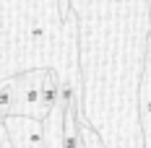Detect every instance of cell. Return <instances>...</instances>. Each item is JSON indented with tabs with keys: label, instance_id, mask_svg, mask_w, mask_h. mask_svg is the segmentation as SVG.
I'll return each instance as SVG.
<instances>
[{
	"label": "cell",
	"instance_id": "1",
	"mask_svg": "<svg viewBox=\"0 0 151 148\" xmlns=\"http://www.w3.org/2000/svg\"><path fill=\"white\" fill-rule=\"evenodd\" d=\"M47 68H31L24 73H13L8 78H0V117H34L42 119L47 109L42 107L39 89H42V78Z\"/></svg>",
	"mask_w": 151,
	"mask_h": 148
},
{
	"label": "cell",
	"instance_id": "2",
	"mask_svg": "<svg viewBox=\"0 0 151 148\" xmlns=\"http://www.w3.org/2000/svg\"><path fill=\"white\" fill-rule=\"evenodd\" d=\"M63 112L65 102L58 99L42 117V148H63Z\"/></svg>",
	"mask_w": 151,
	"mask_h": 148
},
{
	"label": "cell",
	"instance_id": "3",
	"mask_svg": "<svg viewBox=\"0 0 151 148\" xmlns=\"http://www.w3.org/2000/svg\"><path fill=\"white\" fill-rule=\"evenodd\" d=\"M39 99H42V107L50 109L52 104L60 99V78L52 68L45 70V78H42V89H39Z\"/></svg>",
	"mask_w": 151,
	"mask_h": 148
}]
</instances>
